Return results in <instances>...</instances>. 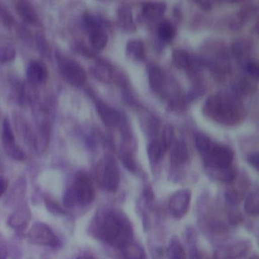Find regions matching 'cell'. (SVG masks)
Returning a JSON list of instances; mask_svg holds the SVG:
<instances>
[{
	"mask_svg": "<svg viewBox=\"0 0 259 259\" xmlns=\"http://www.w3.org/2000/svg\"><path fill=\"white\" fill-rule=\"evenodd\" d=\"M90 229L97 239L118 249L133 241L132 225L119 210H100L93 219Z\"/></svg>",
	"mask_w": 259,
	"mask_h": 259,
	"instance_id": "cell-1",
	"label": "cell"
},
{
	"mask_svg": "<svg viewBox=\"0 0 259 259\" xmlns=\"http://www.w3.org/2000/svg\"><path fill=\"white\" fill-rule=\"evenodd\" d=\"M203 112L215 121L228 125L239 122L243 116L241 104L236 99L222 94L208 98L203 106Z\"/></svg>",
	"mask_w": 259,
	"mask_h": 259,
	"instance_id": "cell-2",
	"label": "cell"
},
{
	"mask_svg": "<svg viewBox=\"0 0 259 259\" xmlns=\"http://www.w3.org/2000/svg\"><path fill=\"white\" fill-rule=\"evenodd\" d=\"M95 198V188L92 179L86 172H78L74 182L69 186L63 196V202L67 207L75 205L85 206Z\"/></svg>",
	"mask_w": 259,
	"mask_h": 259,
	"instance_id": "cell-3",
	"label": "cell"
},
{
	"mask_svg": "<svg viewBox=\"0 0 259 259\" xmlns=\"http://www.w3.org/2000/svg\"><path fill=\"white\" fill-rule=\"evenodd\" d=\"M95 177L101 188L108 192H115L119 186V171L111 157H103L96 165Z\"/></svg>",
	"mask_w": 259,
	"mask_h": 259,
	"instance_id": "cell-4",
	"label": "cell"
},
{
	"mask_svg": "<svg viewBox=\"0 0 259 259\" xmlns=\"http://www.w3.org/2000/svg\"><path fill=\"white\" fill-rule=\"evenodd\" d=\"M59 68L64 79L71 85L80 87L86 81V73L84 69L74 60L68 59L66 56L56 54Z\"/></svg>",
	"mask_w": 259,
	"mask_h": 259,
	"instance_id": "cell-5",
	"label": "cell"
},
{
	"mask_svg": "<svg viewBox=\"0 0 259 259\" xmlns=\"http://www.w3.org/2000/svg\"><path fill=\"white\" fill-rule=\"evenodd\" d=\"M27 239L36 245L56 248L60 245V240L53 230L44 223H35L27 233Z\"/></svg>",
	"mask_w": 259,
	"mask_h": 259,
	"instance_id": "cell-6",
	"label": "cell"
},
{
	"mask_svg": "<svg viewBox=\"0 0 259 259\" xmlns=\"http://www.w3.org/2000/svg\"><path fill=\"white\" fill-rule=\"evenodd\" d=\"M206 155L209 159L210 168L217 169H226L231 167L234 159L233 151L229 147L223 145H211Z\"/></svg>",
	"mask_w": 259,
	"mask_h": 259,
	"instance_id": "cell-7",
	"label": "cell"
},
{
	"mask_svg": "<svg viewBox=\"0 0 259 259\" xmlns=\"http://www.w3.org/2000/svg\"><path fill=\"white\" fill-rule=\"evenodd\" d=\"M191 199V192L189 189H180L172 194L169 199V211L175 219L183 218L188 211Z\"/></svg>",
	"mask_w": 259,
	"mask_h": 259,
	"instance_id": "cell-8",
	"label": "cell"
},
{
	"mask_svg": "<svg viewBox=\"0 0 259 259\" xmlns=\"http://www.w3.org/2000/svg\"><path fill=\"white\" fill-rule=\"evenodd\" d=\"M95 106H96V110L98 112L99 117L101 118V120L105 125L112 127L120 123L121 121L120 113L116 109H114L113 107L109 106L107 103L101 100H97L95 103Z\"/></svg>",
	"mask_w": 259,
	"mask_h": 259,
	"instance_id": "cell-9",
	"label": "cell"
},
{
	"mask_svg": "<svg viewBox=\"0 0 259 259\" xmlns=\"http://www.w3.org/2000/svg\"><path fill=\"white\" fill-rule=\"evenodd\" d=\"M31 218V212L28 206L21 205L15 209L7 219V225L13 229L24 228Z\"/></svg>",
	"mask_w": 259,
	"mask_h": 259,
	"instance_id": "cell-10",
	"label": "cell"
},
{
	"mask_svg": "<svg viewBox=\"0 0 259 259\" xmlns=\"http://www.w3.org/2000/svg\"><path fill=\"white\" fill-rule=\"evenodd\" d=\"M26 77L32 84L45 83L48 78L47 68L38 61H31L26 69Z\"/></svg>",
	"mask_w": 259,
	"mask_h": 259,
	"instance_id": "cell-11",
	"label": "cell"
},
{
	"mask_svg": "<svg viewBox=\"0 0 259 259\" xmlns=\"http://www.w3.org/2000/svg\"><path fill=\"white\" fill-rule=\"evenodd\" d=\"M15 9L17 14L27 23L36 24L38 22V16L33 6L27 1H17L15 3Z\"/></svg>",
	"mask_w": 259,
	"mask_h": 259,
	"instance_id": "cell-12",
	"label": "cell"
},
{
	"mask_svg": "<svg viewBox=\"0 0 259 259\" xmlns=\"http://www.w3.org/2000/svg\"><path fill=\"white\" fill-rule=\"evenodd\" d=\"M165 83L166 77L163 70L156 65L152 66L149 70V85L151 89L155 92H161L165 87Z\"/></svg>",
	"mask_w": 259,
	"mask_h": 259,
	"instance_id": "cell-13",
	"label": "cell"
},
{
	"mask_svg": "<svg viewBox=\"0 0 259 259\" xmlns=\"http://www.w3.org/2000/svg\"><path fill=\"white\" fill-rule=\"evenodd\" d=\"M166 10V4L163 2H146L143 4V15L149 20L160 18Z\"/></svg>",
	"mask_w": 259,
	"mask_h": 259,
	"instance_id": "cell-14",
	"label": "cell"
},
{
	"mask_svg": "<svg viewBox=\"0 0 259 259\" xmlns=\"http://www.w3.org/2000/svg\"><path fill=\"white\" fill-rule=\"evenodd\" d=\"M171 150V161L175 165H181L187 162L188 152L186 145L183 141H174Z\"/></svg>",
	"mask_w": 259,
	"mask_h": 259,
	"instance_id": "cell-15",
	"label": "cell"
},
{
	"mask_svg": "<svg viewBox=\"0 0 259 259\" xmlns=\"http://www.w3.org/2000/svg\"><path fill=\"white\" fill-rule=\"evenodd\" d=\"M167 149L168 148L161 139L152 142L148 147V157L150 161L152 163H159L163 159Z\"/></svg>",
	"mask_w": 259,
	"mask_h": 259,
	"instance_id": "cell-16",
	"label": "cell"
},
{
	"mask_svg": "<svg viewBox=\"0 0 259 259\" xmlns=\"http://www.w3.org/2000/svg\"><path fill=\"white\" fill-rule=\"evenodd\" d=\"M89 40L94 50L101 51L106 47L108 36L102 27H97L89 31Z\"/></svg>",
	"mask_w": 259,
	"mask_h": 259,
	"instance_id": "cell-17",
	"label": "cell"
},
{
	"mask_svg": "<svg viewBox=\"0 0 259 259\" xmlns=\"http://www.w3.org/2000/svg\"><path fill=\"white\" fill-rule=\"evenodd\" d=\"M124 259H146L144 249L135 242H130L119 249Z\"/></svg>",
	"mask_w": 259,
	"mask_h": 259,
	"instance_id": "cell-18",
	"label": "cell"
},
{
	"mask_svg": "<svg viewBox=\"0 0 259 259\" xmlns=\"http://www.w3.org/2000/svg\"><path fill=\"white\" fill-rule=\"evenodd\" d=\"M117 20L119 25L126 29V30H133L135 29V22L133 17V12L130 7L127 6H120L117 10Z\"/></svg>",
	"mask_w": 259,
	"mask_h": 259,
	"instance_id": "cell-19",
	"label": "cell"
},
{
	"mask_svg": "<svg viewBox=\"0 0 259 259\" xmlns=\"http://www.w3.org/2000/svg\"><path fill=\"white\" fill-rule=\"evenodd\" d=\"M126 55L135 60H145V48L144 44L140 39H132L126 44L125 47Z\"/></svg>",
	"mask_w": 259,
	"mask_h": 259,
	"instance_id": "cell-20",
	"label": "cell"
},
{
	"mask_svg": "<svg viewBox=\"0 0 259 259\" xmlns=\"http://www.w3.org/2000/svg\"><path fill=\"white\" fill-rule=\"evenodd\" d=\"M167 256L169 259H186V253L177 237H172L167 247Z\"/></svg>",
	"mask_w": 259,
	"mask_h": 259,
	"instance_id": "cell-21",
	"label": "cell"
},
{
	"mask_svg": "<svg viewBox=\"0 0 259 259\" xmlns=\"http://www.w3.org/2000/svg\"><path fill=\"white\" fill-rule=\"evenodd\" d=\"M91 72H92V75L101 82L108 83L112 79V70H111V68L103 62L97 63L94 67H92Z\"/></svg>",
	"mask_w": 259,
	"mask_h": 259,
	"instance_id": "cell-22",
	"label": "cell"
},
{
	"mask_svg": "<svg viewBox=\"0 0 259 259\" xmlns=\"http://www.w3.org/2000/svg\"><path fill=\"white\" fill-rule=\"evenodd\" d=\"M244 209L246 213L252 217H256L259 213V195L258 191H252L250 192L244 202Z\"/></svg>",
	"mask_w": 259,
	"mask_h": 259,
	"instance_id": "cell-23",
	"label": "cell"
},
{
	"mask_svg": "<svg viewBox=\"0 0 259 259\" xmlns=\"http://www.w3.org/2000/svg\"><path fill=\"white\" fill-rule=\"evenodd\" d=\"M172 62L176 68L187 69L191 63V58L184 50L176 49L172 53Z\"/></svg>",
	"mask_w": 259,
	"mask_h": 259,
	"instance_id": "cell-24",
	"label": "cell"
},
{
	"mask_svg": "<svg viewBox=\"0 0 259 259\" xmlns=\"http://www.w3.org/2000/svg\"><path fill=\"white\" fill-rule=\"evenodd\" d=\"M157 33L160 39L164 41H171L175 35V28L171 22L165 20L159 23L157 27Z\"/></svg>",
	"mask_w": 259,
	"mask_h": 259,
	"instance_id": "cell-25",
	"label": "cell"
},
{
	"mask_svg": "<svg viewBox=\"0 0 259 259\" xmlns=\"http://www.w3.org/2000/svg\"><path fill=\"white\" fill-rule=\"evenodd\" d=\"M2 141H3V147L5 151L13 147L14 145H16L10 122L7 118L3 120V124H2Z\"/></svg>",
	"mask_w": 259,
	"mask_h": 259,
	"instance_id": "cell-26",
	"label": "cell"
},
{
	"mask_svg": "<svg viewBox=\"0 0 259 259\" xmlns=\"http://www.w3.org/2000/svg\"><path fill=\"white\" fill-rule=\"evenodd\" d=\"M194 142H195L197 151L201 155H206L208 153L211 146V142L208 139V137H206L202 133H196L194 136Z\"/></svg>",
	"mask_w": 259,
	"mask_h": 259,
	"instance_id": "cell-27",
	"label": "cell"
},
{
	"mask_svg": "<svg viewBox=\"0 0 259 259\" xmlns=\"http://www.w3.org/2000/svg\"><path fill=\"white\" fill-rule=\"evenodd\" d=\"M244 193H245L244 189H240L239 187H231L226 191V194H225L226 201L231 205L238 204L242 201L244 197Z\"/></svg>",
	"mask_w": 259,
	"mask_h": 259,
	"instance_id": "cell-28",
	"label": "cell"
},
{
	"mask_svg": "<svg viewBox=\"0 0 259 259\" xmlns=\"http://www.w3.org/2000/svg\"><path fill=\"white\" fill-rule=\"evenodd\" d=\"M211 169L214 171L213 176L225 183H232L235 180L236 173L232 167H229L226 169H217V168H211Z\"/></svg>",
	"mask_w": 259,
	"mask_h": 259,
	"instance_id": "cell-29",
	"label": "cell"
},
{
	"mask_svg": "<svg viewBox=\"0 0 259 259\" xmlns=\"http://www.w3.org/2000/svg\"><path fill=\"white\" fill-rule=\"evenodd\" d=\"M120 160L123 164V166L131 172H136L137 170V164L136 161L132 155V153L127 150H123L120 154Z\"/></svg>",
	"mask_w": 259,
	"mask_h": 259,
	"instance_id": "cell-30",
	"label": "cell"
},
{
	"mask_svg": "<svg viewBox=\"0 0 259 259\" xmlns=\"http://www.w3.org/2000/svg\"><path fill=\"white\" fill-rule=\"evenodd\" d=\"M15 50L12 47H1L0 48V62L2 63H6V62H10L15 58Z\"/></svg>",
	"mask_w": 259,
	"mask_h": 259,
	"instance_id": "cell-31",
	"label": "cell"
},
{
	"mask_svg": "<svg viewBox=\"0 0 259 259\" xmlns=\"http://www.w3.org/2000/svg\"><path fill=\"white\" fill-rule=\"evenodd\" d=\"M161 140L163 141V143L166 145L167 148L171 147V145L175 141L174 140V130L170 124L165 125V127L163 130V135H162Z\"/></svg>",
	"mask_w": 259,
	"mask_h": 259,
	"instance_id": "cell-32",
	"label": "cell"
},
{
	"mask_svg": "<svg viewBox=\"0 0 259 259\" xmlns=\"http://www.w3.org/2000/svg\"><path fill=\"white\" fill-rule=\"evenodd\" d=\"M84 23L87 26V28L89 29V31L94 29V28L101 27L100 21L98 20V18L95 15H92L90 13L85 14V16H84Z\"/></svg>",
	"mask_w": 259,
	"mask_h": 259,
	"instance_id": "cell-33",
	"label": "cell"
},
{
	"mask_svg": "<svg viewBox=\"0 0 259 259\" xmlns=\"http://www.w3.org/2000/svg\"><path fill=\"white\" fill-rule=\"evenodd\" d=\"M45 203L50 212L55 214H66V211L56 201L52 200L51 198H46Z\"/></svg>",
	"mask_w": 259,
	"mask_h": 259,
	"instance_id": "cell-34",
	"label": "cell"
},
{
	"mask_svg": "<svg viewBox=\"0 0 259 259\" xmlns=\"http://www.w3.org/2000/svg\"><path fill=\"white\" fill-rule=\"evenodd\" d=\"M0 22L6 27H11L14 23V19L12 15L3 7L0 6Z\"/></svg>",
	"mask_w": 259,
	"mask_h": 259,
	"instance_id": "cell-35",
	"label": "cell"
},
{
	"mask_svg": "<svg viewBox=\"0 0 259 259\" xmlns=\"http://www.w3.org/2000/svg\"><path fill=\"white\" fill-rule=\"evenodd\" d=\"M6 153L8 154V156H10L11 158H13L17 161H22V160L25 159L24 152L17 145H14L13 147L6 150Z\"/></svg>",
	"mask_w": 259,
	"mask_h": 259,
	"instance_id": "cell-36",
	"label": "cell"
},
{
	"mask_svg": "<svg viewBox=\"0 0 259 259\" xmlns=\"http://www.w3.org/2000/svg\"><path fill=\"white\" fill-rule=\"evenodd\" d=\"M36 46L38 48L39 53L42 56H48L49 55V45L47 39L45 38V36L42 34H37L36 35Z\"/></svg>",
	"mask_w": 259,
	"mask_h": 259,
	"instance_id": "cell-37",
	"label": "cell"
},
{
	"mask_svg": "<svg viewBox=\"0 0 259 259\" xmlns=\"http://www.w3.org/2000/svg\"><path fill=\"white\" fill-rule=\"evenodd\" d=\"M246 71L254 78H257L259 76V66L256 62H253V61L248 62L246 64Z\"/></svg>",
	"mask_w": 259,
	"mask_h": 259,
	"instance_id": "cell-38",
	"label": "cell"
},
{
	"mask_svg": "<svg viewBox=\"0 0 259 259\" xmlns=\"http://www.w3.org/2000/svg\"><path fill=\"white\" fill-rule=\"evenodd\" d=\"M228 220H229V223L232 225V226H236L238 224H240L243 220L242 218V214L237 211V210H233L231 212H229V215H228Z\"/></svg>",
	"mask_w": 259,
	"mask_h": 259,
	"instance_id": "cell-39",
	"label": "cell"
},
{
	"mask_svg": "<svg viewBox=\"0 0 259 259\" xmlns=\"http://www.w3.org/2000/svg\"><path fill=\"white\" fill-rule=\"evenodd\" d=\"M248 161H249V163L256 169V170H258V153H253V154H251L250 156H249V158H248Z\"/></svg>",
	"mask_w": 259,
	"mask_h": 259,
	"instance_id": "cell-40",
	"label": "cell"
},
{
	"mask_svg": "<svg viewBox=\"0 0 259 259\" xmlns=\"http://www.w3.org/2000/svg\"><path fill=\"white\" fill-rule=\"evenodd\" d=\"M195 4H197L202 10L208 11L211 9V3L209 1H196Z\"/></svg>",
	"mask_w": 259,
	"mask_h": 259,
	"instance_id": "cell-41",
	"label": "cell"
},
{
	"mask_svg": "<svg viewBox=\"0 0 259 259\" xmlns=\"http://www.w3.org/2000/svg\"><path fill=\"white\" fill-rule=\"evenodd\" d=\"M7 186H8L7 180H5V179H3V178H0V196L6 191Z\"/></svg>",
	"mask_w": 259,
	"mask_h": 259,
	"instance_id": "cell-42",
	"label": "cell"
},
{
	"mask_svg": "<svg viewBox=\"0 0 259 259\" xmlns=\"http://www.w3.org/2000/svg\"><path fill=\"white\" fill-rule=\"evenodd\" d=\"M8 256V250L6 246L0 244V259H7Z\"/></svg>",
	"mask_w": 259,
	"mask_h": 259,
	"instance_id": "cell-43",
	"label": "cell"
},
{
	"mask_svg": "<svg viewBox=\"0 0 259 259\" xmlns=\"http://www.w3.org/2000/svg\"><path fill=\"white\" fill-rule=\"evenodd\" d=\"M77 259H95L92 256H88V255H83V256H79Z\"/></svg>",
	"mask_w": 259,
	"mask_h": 259,
	"instance_id": "cell-44",
	"label": "cell"
},
{
	"mask_svg": "<svg viewBox=\"0 0 259 259\" xmlns=\"http://www.w3.org/2000/svg\"><path fill=\"white\" fill-rule=\"evenodd\" d=\"M249 259H258V257L255 255V256H252V257H250Z\"/></svg>",
	"mask_w": 259,
	"mask_h": 259,
	"instance_id": "cell-45",
	"label": "cell"
}]
</instances>
